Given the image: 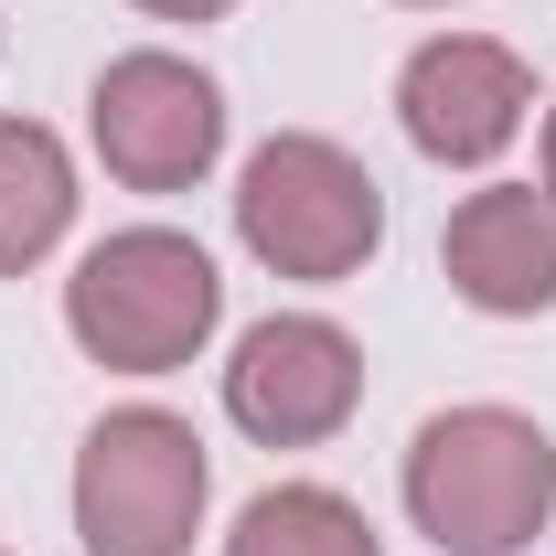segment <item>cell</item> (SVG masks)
<instances>
[{
	"label": "cell",
	"instance_id": "obj_1",
	"mask_svg": "<svg viewBox=\"0 0 556 556\" xmlns=\"http://www.w3.org/2000/svg\"><path fill=\"white\" fill-rule=\"evenodd\" d=\"M556 503V450L514 407H450L407 450V514L439 556H514L535 546Z\"/></svg>",
	"mask_w": 556,
	"mask_h": 556
},
{
	"label": "cell",
	"instance_id": "obj_9",
	"mask_svg": "<svg viewBox=\"0 0 556 556\" xmlns=\"http://www.w3.org/2000/svg\"><path fill=\"white\" fill-rule=\"evenodd\" d=\"M75 214V172L54 129H33V118H0V278H22L54 236H65Z\"/></svg>",
	"mask_w": 556,
	"mask_h": 556
},
{
	"label": "cell",
	"instance_id": "obj_8",
	"mask_svg": "<svg viewBox=\"0 0 556 556\" xmlns=\"http://www.w3.org/2000/svg\"><path fill=\"white\" fill-rule=\"evenodd\" d=\"M439 257H450V289H460L471 311H492V321L546 311L556 300V193H535V182L471 193V204L450 214Z\"/></svg>",
	"mask_w": 556,
	"mask_h": 556
},
{
	"label": "cell",
	"instance_id": "obj_6",
	"mask_svg": "<svg viewBox=\"0 0 556 556\" xmlns=\"http://www.w3.org/2000/svg\"><path fill=\"white\" fill-rule=\"evenodd\" d=\"M364 396V353L332 332V321H311V311H289V321H257L236 364H225V407L247 439H268V450H311V439H332Z\"/></svg>",
	"mask_w": 556,
	"mask_h": 556
},
{
	"label": "cell",
	"instance_id": "obj_7",
	"mask_svg": "<svg viewBox=\"0 0 556 556\" xmlns=\"http://www.w3.org/2000/svg\"><path fill=\"white\" fill-rule=\"evenodd\" d=\"M525 108H535V86L525 65L482 43V33H450V43H417L407 75H396V118L428 161H492L503 139L525 129Z\"/></svg>",
	"mask_w": 556,
	"mask_h": 556
},
{
	"label": "cell",
	"instance_id": "obj_2",
	"mask_svg": "<svg viewBox=\"0 0 556 556\" xmlns=\"http://www.w3.org/2000/svg\"><path fill=\"white\" fill-rule=\"evenodd\" d=\"M214 311H225V278L193 236H172V225H129V236H108L65 289V321L75 343L97 353V364H118V375H172V364H193V343L214 332Z\"/></svg>",
	"mask_w": 556,
	"mask_h": 556
},
{
	"label": "cell",
	"instance_id": "obj_3",
	"mask_svg": "<svg viewBox=\"0 0 556 556\" xmlns=\"http://www.w3.org/2000/svg\"><path fill=\"white\" fill-rule=\"evenodd\" d=\"M204 525V439L161 407H118L75 450V535L86 556H182Z\"/></svg>",
	"mask_w": 556,
	"mask_h": 556
},
{
	"label": "cell",
	"instance_id": "obj_5",
	"mask_svg": "<svg viewBox=\"0 0 556 556\" xmlns=\"http://www.w3.org/2000/svg\"><path fill=\"white\" fill-rule=\"evenodd\" d=\"M86 129H97V161L129 193H182L225 150V97L182 54H118L97 75V97H86Z\"/></svg>",
	"mask_w": 556,
	"mask_h": 556
},
{
	"label": "cell",
	"instance_id": "obj_12",
	"mask_svg": "<svg viewBox=\"0 0 556 556\" xmlns=\"http://www.w3.org/2000/svg\"><path fill=\"white\" fill-rule=\"evenodd\" d=\"M546 193H556V118H546Z\"/></svg>",
	"mask_w": 556,
	"mask_h": 556
},
{
	"label": "cell",
	"instance_id": "obj_10",
	"mask_svg": "<svg viewBox=\"0 0 556 556\" xmlns=\"http://www.w3.org/2000/svg\"><path fill=\"white\" fill-rule=\"evenodd\" d=\"M225 556H386V546H375V525L353 514L343 492H321V482H278V492H257V503L236 514Z\"/></svg>",
	"mask_w": 556,
	"mask_h": 556
},
{
	"label": "cell",
	"instance_id": "obj_4",
	"mask_svg": "<svg viewBox=\"0 0 556 556\" xmlns=\"http://www.w3.org/2000/svg\"><path fill=\"white\" fill-rule=\"evenodd\" d=\"M236 225H247V247H257L278 278H353L375 257V236H386V193H375V172H364L353 150L289 129V139H268V150L247 161Z\"/></svg>",
	"mask_w": 556,
	"mask_h": 556
},
{
	"label": "cell",
	"instance_id": "obj_11",
	"mask_svg": "<svg viewBox=\"0 0 556 556\" xmlns=\"http://www.w3.org/2000/svg\"><path fill=\"white\" fill-rule=\"evenodd\" d=\"M139 11H161V22H214L225 0H139Z\"/></svg>",
	"mask_w": 556,
	"mask_h": 556
}]
</instances>
